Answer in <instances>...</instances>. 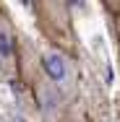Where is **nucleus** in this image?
<instances>
[{
  "label": "nucleus",
  "mask_w": 120,
  "mask_h": 122,
  "mask_svg": "<svg viewBox=\"0 0 120 122\" xmlns=\"http://www.w3.org/2000/svg\"><path fill=\"white\" fill-rule=\"evenodd\" d=\"M42 73L50 81V86H55L60 94L71 96L76 94L78 86V68L71 60V55H65L57 47H47L42 52Z\"/></svg>",
  "instance_id": "1"
},
{
  "label": "nucleus",
  "mask_w": 120,
  "mask_h": 122,
  "mask_svg": "<svg viewBox=\"0 0 120 122\" xmlns=\"http://www.w3.org/2000/svg\"><path fill=\"white\" fill-rule=\"evenodd\" d=\"M18 68V36L16 26L5 10H0V70L8 75L16 73Z\"/></svg>",
  "instance_id": "2"
}]
</instances>
